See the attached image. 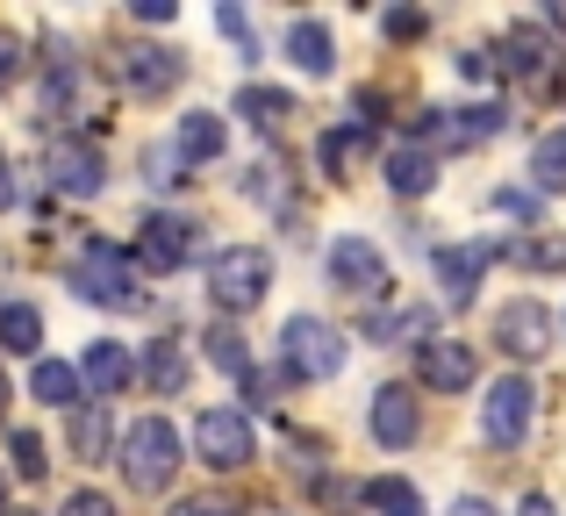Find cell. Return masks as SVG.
Wrapping results in <instances>:
<instances>
[{
    "label": "cell",
    "instance_id": "cell-38",
    "mask_svg": "<svg viewBox=\"0 0 566 516\" xmlns=\"http://www.w3.org/2000/svg\"><path fill=\"white\" fill-rule=\"evenodd\" d=\"M172 516H222V509H216V503H180Z\"/></svg>",
    "mask_w": 566,
    "mask_h": 516
},
{
    "label": "cell",
    "instance_id": "cell-9",
    "mask_svg": "<svg viewBox=\"0 0 566 516\" xmlns=\"http://www.w3.org/2000/svg\"><path fill=\"white\" fill-rule=\"evenodd\" d=\"M502 123H510L502 108H444V115H423V137L444 144V151H467V144H488ZM430 144H423V151H430Z\"/></svg>",
    "mask_w": 566,
    "mask_h": 516
},
{
    "label": "cell",
    "instance_id": "cell-16",
    "mask_svg": "<svg viewBox=\"0 0 566 516\" xmlns=\"http://www.w3.org/2000/svg\"><path fill=\"white\" fill-rule=\"evenodd\" d=\"M430 180H438V151H423V144H395L387 151V187L395 194H423Z\"/></svg>",
    "mask_w": 566,
    "mask_h": 516
},
{
    "label": "cell",
    "instance_id": "cell-1",
    "mask_svg": "<svg viewBox=\"0 0 566 516\" xmlns=\"http://www.w3.org/2000/svg\"><path fill=\"white\" fill-rule=\"evenodd\" d=\"M172 474H180V431H172L166 417L129 423V438H123V481L137 495H158V488H172Z\"/></svg>",
    "mask_w": 566,
    "mask_h": 516
},
{
    "label": "cell",
    "instance_id": "cell-3",
    "mask_svg": "<svg viewBox=\"0 0 566 516\" xmlns=\"http://www.w3.org/2000/svg\"><path fill=\"white\" fill-rule=\"evenodd\" d=\"M280 359H287L294 380H337V373H345V337H337L323 316H287V330H280Z\"/></svg>",
    "mask_w": 566,
    "mask_h": 516
},
{
    "label": "cell",
    "instance_id": "cell-17",
    "mask_svg": "<svg viewBox=\"0 0 566 516\" xmlns=\"http://www.w3.org/2000/svg\"><path fill=\"white\" fill-rule=\"evenodd\" d=\"M180 259H187V223L180 215H151V223H144V265H151V273H172Z\"/></svg>",
    "mask_w": 566,
    "mask_h": 516
},
{
    "label": "cell",
    "instance_id": "cell-19",
    "mask_svg": "<svg viewBox=\"0 0 566 516\" xmlns=\"http://www.w3.org/2000/svg\"><path fill=\"white\" fill-rule=\"evenodd\" d=\"M510 72L516 80H545L553 72V36L545 29H510Z\"/></svg>",
    "mask_w": 566,
    "mask_h": 516
},
{
    "label": "cell",
    "instance_id": "cell-8",
    "mask_svg": "<svg viewBox=\"0 0 566 516\" xmlns=\"http://www.w3.org/2000/svg\"><path fill=\"white\" fill-rule=\"evenodd\" d=\"M531 380H495L488 388V409H481V431H488V445H524V431H531Z\"/></svg>",
    "mask_w": 566,
    "mask_h": 516
},
{
    "label": "cell",
    "instance_id": "cell-28",
    "mask_svg": "<svg viewBox=\"0 0 566 516\" xmlns=\"http://www.w3.org/2000/svg\"><path fill=\"white\" fill-rule=\"evenodd\" d=\"M208 351H216V366H222V373L251 380V359H244V337H237V330H216V337H208Z\"/></svg>",
    "mask_w": 566,
    "mask_h": 516
},
{
    "label": "cell",
    "instance_id": "cell-41",
    "mask_svg": "<svg viewBox=\"0 0 566 516\" xmlns=\"http://www.w3.org/2000/svg\"><path fill=\"white\" fill-rule=\"evenodd\" d=\"M8 516H36V509H8Z\"/></svg>",
    "mask_w": 566,
    "mask_h": 516
},
{
    "label": "cell",
    "instance_id": "cell-39",
    "mask_svg": "<svg viewBox=\"0 0 566 516\" xmlns=\"http://www.w3.org/2000/svg\"><path fill=\"white\" fill-rule=\"evenodd\" d=\"M14 201V180H8V158H0V209Z\"/></svg>",
    "mask_w": 566,
    "mask_h": 516
},
{
    "label": "cell",
    "instance_id": "cell-42",
    "mask_svg": "<svg viewBox=\"0 0 566 516\" xmlns=\"http://www.w3.org/2000/svg\"><path fill=\"white\" fill-rule=\"evenodd\" d=\"M251 516H273V509H251Z\"/></svg>",
    "mask_w": 566,
    "mask_h": 516
},
{
    "label": "cell",
    "instance_id": "cell-4",
    "mask_svg": "<svg viewBox=\"0 0 566 516\" xmlns=\"http://www.w3.org/2000/svg\"><path fill=\"white\" fill-rule=\"evenodd\" d=\"M72 287L101 308H137V265H129V252H115V244H86L80 265H72Z\"/></svg>",
    "mask_w": 566,
    "mask_h": 516
},
{
    "label": "cell",
    "instance_id": "cell-32",
    "mask_svg": "<svg viewBox=\"0 0 566 516\" xmlns=\"http://www.w3.org/2000/svg\"><path fill=\"white\" fill-rule=\"evenodd\" d=\"M14 72H22V36L0 29V86H14Z\"/></svg>",
    "mask_w": 566,
    "mask_h": 516
},
{
    "label": "cell",
    "instance_id": "cell-30",
    "mask_svg": "<svg viewBox=\"0 0 566 516\" xmlns=\"http://www.w3.org/2000/svg\"><path fill=\"white\" fill-rule=\"evenodd\" d=\"M366 144V129H337V137H323V166H352Z\"/></svg>",
    "mask_w": 566,
    "mask_h": 516
},
{
    "label": "cell",
    "instance_id": "cell-22",
    "mask_svg": "<svg viewBox=\"0 0 566 516\" xmlns=\"http://www.w3.org/2000/svg\"><path fill=\"white\" fill-rule=\"evenodd\" d=\"M0 351H43V316L29 302L0 308Z\"/></svg>",
    "mask_w": 566,
    "mask_h": 516
},
{
    "label": "cell",
    "instance_id": "cell-14",
    "mask_svg": "<svg viewBox=\"0 0 566 516\" xmlns=\"http://www.w3.org/2000/svg\"><path fill=\"white\" fill-rule=\"evenodd\" d=\"M423 417H416V394L409 388H380L374 394V438L380 445H416Z\"/></svg>",
    "mask_w": 566,
    "mask_h": 516
},
{
    "label": "cell",
    "instance_id": "cell-23",
    "mask_svg": "<svg viewBox=\"0 0 566 516\" xmlns=\"http://www.w3.org/2000/svg\"><path fill=\"white\" fill-rule=\"evenodd\" d=\"M237 115H251L259 129H280L294 115V101L280 94V86H244V94H237Z\"/></svg>",
    "mask_w": 566,
    "mask_h": 516
},
{
    "label": "cell",
    "instance_id": "cell-37",
    "mask_svg": "<svg viewBox=\"0 0 566 516\" xmlns=\"http://www.w3.org/2000/svg\"><path fill=\"white\" fill-rule=\"evenodd\" d=\"M516 516H553V503H545V495H524V509Z\"/></svg>",
    "mask_w": 566,
    "mask_h": 516
},
{
    "label": "cell",
    "instance_id": "cell-27",
    "mask_svg": "<svg viewBox=\"0 0 566 516\" xmlns=\"http://www.w3.org/2000/svg\"><path fill=\"white\" fill-rule=\"evenodd\" d=\"M108 431H115V423H108V402H101V409H80V423H72V445L94 460V452H108Z\"/></svg>",
    "mask_w": 566,
    "mask_h": 516
},
{
    "label": "cell",
    "instance_id": "cell-2",
    "mask_svg": "<svg viewBox=\"0 0 566 516\" xmlns=\"http://www.w3.org/2000/svg\"><path fill=\"white\" fill-rule=\"evenodd\" d=\"M265 287H273V259H265L259 244H230V252L208 259V294H216V308H230V316L259 308Z\"/></svg>",
    "mask_w": 566,
    "mask_h": 516
},
{
    "label": "cell",
    "instance_id": "cell-40",
    "mask_svg": "<svg viewBox=\"0 0 566 516\" xmlns=\"http://www.w3.org/2000/svg\"><path fill=\"white\" fill-rule=\"evenodd\" d=\"M0 409H8V373H0Z\"/></svg>",
    "mask_w": 566,
    "mask_h": 516
},
{
    "label": "cell",
    "instance_id": "cell-36",
    "mask_svg": "<svg viewBox=\"0 0 566 516\" xmlns=\"http://www.w3.org/2000/svg\"><path fill=\"white\" fill-rule=\"evenodd\" d=\"M444 516H495V509H488L481 495H467V503H452V509H444Z\"/></svg>",
    "mask_w": 566,
    "mask_h": 516
},
{
    "label": "cell",
    "instance_id": "cell-24",
    "mask_svg": "<svg viewBox=\"0 0 566 516\" xmlns=\"http://www.w3.org/2000/svg\"><path fill=\"white\" fill-rule=\"evenodd\" d=\"M531 180L538 187H566V129H545L531 144Z\"/></svg>",
    "mask_w": 566,
    "mask_h": 516
},
{
    "label": "cell",
    "instance_id": "cell-13",
    "mask_svg": "<svg viewBox=\"0 0 566 516\" xmlns=\"http://www.w3.org/2000/svg\"><path fill=\"white\" fill-rule=\"evenodd\" d=\"M123 80H129V94H172L180 86V57L172 51H151V43H129L123 51Z\"/></svg>",
    "mask_w": 566,
    "mask_h": 516
},
{
    "label": "cell",
    "instance_id": "cell-11",
    "mask_svg": "<svg viewBox=\"0 0 566 516\" xmlns=\"http://www.w3.org/2000/svg\"><path fill=\"white\" fill-rule=\"evenodd\" d=\"M416 373H423V388H444V394H459V388H473V351L467 345H452V337H430L423 345V359H416Z\"/></svg>",
    "mask_w": 566,
    "mask_h": 516
},
{
    "label": "cell",
    "instance_id": "cell-43",
    "mask_svg": "<svg viewBox=\"0 0 566 516\" xmlns=\"http://www.w3.org/2000/svg\"><path fill=\"white\" fill-rule=\"evenodd\" d=\"M0 495H8V481H0Z\"/></svg>",
    "mask_w": 566,
    "mask_h": 516
},
{
    "label": "cell",
    "instance_id": "cell-7",
    "mask_svg": "<svg viewBox=\"0 0 566 516\" xmlns=\"http://www.w3.org/2000/svg\"><path fill=\"white\" fill-rule=\"evenodd\" d=\"M331 287H345V294H359V302H374V294L395 287V273H387V259H380L366 238H337V244H331Z\"/></svg>",
    "mask_w": 566,
    "mask_h": 516
},
{
    "label": "cell",
    "instance_id": "cell-25",
    "mask_svg": "<svg viewBox=\"0 0 566 516\" xmlns=\"http://www.w3.org/2000/svg\"><path fill=\"white\" fill-rule=\"evenodd\" d=\"M366 503H374L380 516H423V495H416L409 481H374V488H366Z\"/></svg>",
    "mask_w": 566,
    "mask_h": 516
},
{
    "label": "cell",
    "instance_id": "cell-26",
    "mask_svg": "<svg viewBox=\"0 0 566 516\" xmlns=\"http://www.w3.org/2000/svg\"><path fill=\"white\" fill-rule=\"evenodd\" d=\"M144 373H151V388H166V394H180V388H187V359H180L172 345H151Z\"/></svg>",
    "mask_w": 566,
    "mask_h": 516
},
{
    "label": "cell",
    "instance_id": "cell-20",
    "mask_svg": "<svg viewBox=\"0 0 566 516\" xmlns=\"http://www.w3.org/2000/svg\"><path fill=\"white\" fill-rule=\"evenodd\" d=\"M287 57H294L302 72H331V57H337L331 29H323V22H294V29H287Z\"/></svg>",
    "mask_w": 566,
    "mask_h": 516
},
{
    "label": "cell",
    "instance_id": "cell-6",
    "mask_svg": "<svg viewBox=\"0 0 566 516\" xmlns=\"http://www.w3.org/2000/svg\"><path fill=\"white\" fill-rule=\"evenodd\" d=\"M43 180H51L57 194H72V201L101 194V180H108V166H101V144H86V137L51 144V151H43Z\"/></svg>",
    "mask_w": 566,
    "mask_h": 516
},
{
    "label": "cell",
    "instance_id": "cell-31",
    "mask_svg": "<svg viewBox=\"0 0 566 516\" xmlns=\"http://www.w3.org/2000/svg\"><path fill=\"white\" fill-rule=\"evenodd\" d=\"M510 259H524V265H566V238H545V244H516Z\"/></svg>",
    "mask_w": 566,
    "mask_h": 516
},
{
    "label": "cell",
    "instance_id": "cell-34",
    "mask_svg": "<svg viewBox=\"0 0 566 516\" xmlns=\"http://www.w3.org/2000/svg\"><path fill=\"white\" fill-rule=\"evenodd\" d=\"M216 22H222V29H230V36H237V43H251V29H244V14H237V8H216Z\"/></svg>",
    "mask_w": 566,
    "mask_h": 516
},
{
    "label": "cell",
    "instance_id": "cell-29",
    "mask_svg": "<svg viewBox=\"0 0 566 516\" xmlns=\"http://www.w3.org/2000/svg\"><path fill=\"white\" fill-rule=\"evenodd\" d=\"M43 466H51V460H43V438L36 431H14V474H22V481H43Z\"/></svg>",
    "mask_w": 566,
    "mask_h": 516
},
{
    "label": "cell",
    "instance_id": "cell-33",
    "mask_svg": "<svg viewBox=\"0 0 566 516\" xmlns=\"http://www.w3.org/2000/svg\"><path fill=\"white\" fill-rule=\"evenodd\" d=\"M65 516H115V503H108V495H72Z\"/></svg>",
    "mask_w": 566,
    "mask_h": 516
},
{
    "label": "cell",
    "instance_id": "cell-35",
    "mask_svg": "<svg viewBox=\"0 0 566 516\" xmlns=\"http://www.w3.org/2000/svg\"><path fill=\"white\" fill-rule=\"evenodd\" d=\"M459 72H467V80H488L495 65H488V51H467V57H459Z\"/></svg>",
    "mask_w": 566,
    "mask_h": 516
},
{
    "label": "cell",
    "instance_id": "cell-15",
    "mask_svg": "<svg viewBox=\"0 0 566 516\" xmlns=\"http://www.w3.org/2000/svg\"><path fill=\"white\" fill-rule=\"evenodd\" d=\"M80 380H86V388L101 394V402H108L115 388H129V351L115 345V337H101V345H86V359H80Z\"/></svg>",
    "mask_w": 566,
    "mask_h": 516
},
{
    "label": "cell",
    "instance_id": "cell-21",
    "mask_svg": "<svg viewBox=\"0 0 566 516\" xmlns=\"http://www.w3.org/2000/svg\"><path fill=\"white\" fill-rule=\"evenodd\" d=\"M29 394H36V402H51V409H72V402H80V373H72V366H57V359H36Z\"/></svg>",
    "mask_w": 566,
    "mask_h": 516
},
{
    "label": "cell",
    "instance_id": "cell-18",
    "mask_svg": "<svg viewBox=\"0 0 566 516\" xmlns=\"http://www.w3.org/2000/svg\"><path fill=\"white\" fill-rule=\"evenodd\" d=\"M222 151V115H180V144H172V158H187V166H208V158Z\"/></svg>",
    "mask_w": 566,
    "mask_h": 516
},
{
    "label": "cell",
    "instance_id": "cell-12",
    "mask_svg": "<svg viewBox=\"0 0 566 516\" xmlns=\"http://www.w3.org/2000/svg\"><path fill=\"white\" fill-rule=\"evenodd\" d=\"M488 265H495V244H452V252H438V287H444V302H473V287H481Z\"/></svg>",
    "mask_w": 566,
    "mask_h": 516
},
{
    "label": "cell",
    "instance_id": "cell-10",
    "mask_svg": "<svg viewBox=\"0 0 566 516\" xmlns=\"http://www.w3.org/2000/svg\"><path fill=\"white\" fill-rule=\"evenodd\" d=\"M495 345L516 351V359H538V351H553V316L538 302H510L495 316Z\"/></svg>",
    "mask_w": 566,
    "mask_h": 516
},
{
    "label": "cell",
    "instance_id": "cell-5",
    "mask_svg": "<svg viewBox=\"0 0 566 516\" xmlns=\"http://www.w3.org/2000/svg\"><path fill=\"white\" fill-rule=\"evenodd\" d=\"M193 445H201V460L222 466V474H237V466L259 460V445H251V423L237 417V409H201V423H193Z\"/></svg>",
    "mask_w": 566,
    "mask_h": 516
}]
</instances>
